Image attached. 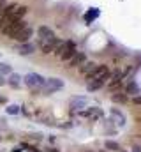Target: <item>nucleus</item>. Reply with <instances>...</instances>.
<instances>
[{
	"label": "nucleus",
	"instance_id": "cd10ccee",
	"mask_svg": "<svg viewBox=\"0 0 141 152\" xmlns=\"http://www.w3.org/2000/svg\"><path fill=\"white\" fill-rule=\"evenodd\" d=\"M86 152H92V151H86ZM99 152H106V151H99Z\"/></svg>",
	"mask_w": 141,
	"mask_h": 152
},
{
	"label": "nucleus",
	"instance_id": "5701e85b",
	"mask_svg": "<svg viewBox=\"0 0 141 152\" xmlns=\"http://www.w3.org/2000/svg\"><path fill=\"white\" fill-rule=\"evenodd\" d=\"M30 140H37V142H41V140H42V134H41V133H32V134H30Z\"/></svg>",
	"mask_w": 141,
	"mask_h": 152
},
{
	"label": "nucleus",
	"instance_id": "7ed1b4c3",
	"mask_svg": "<svg viewBox=\"0 0 141 152\" xmlns=\"http://www.w3.org/2000/svg\"><path fill=\"white\" fill-rule=\"evenodd\" d=\"M44 83H46V78L42 75H39V73H27V75L23 76V85L32 94H39L42 90Z\"/></svg>",
	"mask_w": 141,
	"mask_h": 152
},
{
	"label": "nucleus",
	"instance_id": "7c9ffc66",
	"mask_svg": "<svg viewBox=\"0 0 141 152\" xmlns=\"http://www.w3.org/2000/svg\"><path fill=\"white\" fill-rule=\"evenodd\" d=\"M0 142H2V136H0Z\"/></svg>",
	"mask_w": 141,
	"mask_h": 152
},
{
	"label": "nucleus",
	"instance_id": "20e7f679",
	"mask_svg": "<svg viewBox=\"0 0 141 152\" xmlns=\"http://www.w3.org/2000/svg\"><path fill=\"white\" fill-rule=\"evenodd\" d=\"M124 83H125L124 73H122L120 69H115V71H111V76H109V80H108V83H106V88H108L109 94H113V92H116V90H122V88H124Z\"/></svg>",
	"mask_w": 141,
	"mask_h": 152
},
{
	"label": "nucleus",
	"instance_id": "6e6552de",
	"mask_svg": "<svg viewBox=\"0 0 141 152\" xmlns=\"http://www.w3.org/2000/svg\"><path fill=\"white\" fill-rule=\"evenodd\" d=\"M78 117H81V118H86V120H99V118H102V110L101 108H97V106H90V108H83V110H79V112H76Z\"/></svg>",
	"mask_w": 141,
	"mask_h": 152
},
{
	"label": "nucleus",
	"instance_id": "1a4fd4ad",
	"mask_svg": "<svg viewBox=\"0 0 141 152\" xmlns=\"http://www.w3.org/2000/svg\"><path fill=\"white\" fill-rule=\"evenodd\" d=\"M34 36H35V28L28 23L27 27H23V28L12 37V41H16V42H27V41H30V39L34 37Z\"/></svg>",
	"mask_w": 141,
	"mask_h": 152
},
{
	"label": "nucleus",
	"instance_id": "423d86ee",
	"mask_svg": "<svg viewBox=\"0 0 141 152\" xmlns=\"http://www.w3.org/2000/svg\"><path fill=\"white\" fill-rule=\"evenodd\" d=\"M62 88H64V80H60V78H46V83H44L41 92L44 96H49V94H53L57 90H62Z\"/></svg>",
	"mask_w": 141,
	"mask_h": 152
},
{
	"label": "nucleus",
	"instance_id": "b1692460",
	"mask_svg": "<svg viewBox=\"0 0 141 152\" xmlns=\"http://www.w3.org/2000/svg\"><path fill=\"white\" fill-rule=\"evenodd\" d=\"M131 152H141V147L136 143V145H132V149H131Z\"/></svg>",
	"mask_w": 141,
	"mask_h": 152
},
{
	"label": "nucleus",
	"instance_id": "f8f14e48",
	"mask_svg": "<svg viewBox=\"0 0 141 152\" xmlns=\"http://www.w3.org/2000/svg\"><path fill=\"white\" fill-rule=\"evenodd\" d=\"M97 66H99L97 62H94V60H88V58H86V60H85V62L78 67V73H79L81 76H85V78H86V76L90 75V73H92Z\"/></svg>",
	"mask_w": 141,
	"mask_h": 152
},
{
	"label": "nucleus",
	"instance_id": "412c9836",
	"mask_svg": "<svg viewBox=\"0 0 141 152\" xmlns=\"http://www.w3.org/2000/svg\"><path fill=\"white\" fill-rule=\"evenodd\" d=\"M99 16V11L97 9H90L88 12H86V16H85V20H86V23H92L95 18Z\"/></svg>",
	"mask_w": 141,
	"mask_h": 152
},
{
	"label": "nucleus",
	"instance_id": "6ab92c4d",
	"mask_svg": "<svg viewBox=\"0 0 141 152\" xmlns=\"http://www.w3.org/2000/svg\"><path fill=\"white\" fill-rule=\"evenodd\" d=\"M11 73H12V66L7 64V62H2V60H0V75L2 76H9Z\"/></svg>",
	"mask_w": 141,
	"mask_h": 152
},
{
	"label": "nucleus",
	"instance_id": "f3484780",
	"mask_svg": "<svg viewBox=\"0 0 141 152\" xmlns=\"http://www.w3.org/2000/svg\"><path fill=\"white\" fill-rule=\"evenodd\" d=\"M111 117H113V122H116L118 127H122V126L125 124V117H124V113H122L120 110L113 108V110H111Z\"/></svg>",
	"mask_w": 141,
	"mask_h": 152
},
{
	"label": "nucleus",
	"instance_id": "ddd939ff",
	"mask_svg": "<svg viewBox=\"0 0 141 152\" xmlns=\"http://www.w3.org/2000/svg\"><path fill=\"white\" fill-rule=\"evenodd\" d=\"M53 36H57V34H55V30H53L51 27H48V25H39V27L35 28V37L37 39H46V37H53Z\"/></svg>",
	"mask_w": 141,
	"mask_h": 152
},
{
	"label": "nucleus",
	"instance_id": "2f4dec72",
	"mask_svg": "<svg viewBox=\"0 0 141 152\" xmlns=\"http://www.w3.org/2000/svg\"><path fill=\"white\" fill-rule=\"evenodd\" d=\"M140 138H141V136H140Z\"/></svg>",
	"mask_w": 141,
	"mask_h": 152
},
{
	"label": "nucleus",
	"instance_id": "0eeeda50",
	"mask_svg": "<svg viewBox=\"0 0 141 152\" xmlns=\"http://www.w3.org/2000/svg\"><path fill=\"white\" fill-rule=\"evenodd\" d=\"M14 51H16L18 55H21V57H30V55H34L35 51H37V46H35V42H32V41H27V42H16Z\"/></svg>",
	"mask_w": 141,
	"mask_h": 152
},
{
	"label": "nucleus",
	"instance_id": "aec40b11",
	"mask_svg": "<svg viewBox=\"0 0 141 152\" xmlns=\"http://www.w3.org/2000/svg\"><path fill=\"white\" fill-rule=\"evenodd\" d=\"M21 112V106L20 104H7L5 106V113L7 115H18Z\"/></svg>",
	"mask_w": 141,
	"mask_h": 152
},
{
	"label": "nucleus",
	"instance_id": "dca6fc26",
	"mask_svg": "<svg viewBox=\"0 0 141 152\" xmlns=\"http://www.w3.org/2000/svg\"><path fill=\"white\" fill-rule=\"evenodd\" d=\"M109 96H111V101L116 103V104H125V103L129 101V96H127L124 90H116V92H113V94H109Z\"/></svg>",
	"mask_w": 141,
	"mask_h": 152
},
{
	"label": "nucleus",
	"instance_id": "bb28decb",
	"mask_svg": "<svg viewBox=\"0 0 141 152\" xmlns=\"http://www.w3.org/2000/svg\"><path fill=\"white\" fill-rule=\"evenodd\" d=\"M12 152H23V149H14Z\"/></svg>",
	"mask_w": 141,
	"mask_h": 152
},
{
	"label": "nucleus",
	"instance_id": "4468645a",
	"mask_svg": "<svg viewBox=\"0 0 141 152\" xmlns=\"http://www.w3.org/2000/svg\"><path fill=\"white\" fill-rule=\"evenodd\" d=\"M7 80H5V85H9L11 88H20L21 87V83H23V76L18 75V73H11L9 76H5Z\"/></svg>",
	"mask_w": 141,
	"mask_h": 152
},
{
	"label": "nucleus",
	"instance_id": "f03ea898",
	"mask_svg": "<svg viewBox=\"0 0 141 152\" xmlns=\"http://www.w3.org/2000/svg\"><path fill=\"white\" fill-rule=\"evenodd\" d=\"M76 51H78V46H76V42H74L72 39H58V42H57V46H55V50H53V55H55L60 62L65 64Z\"/></svg>",
	"mask_w": 141,
	"mask_h": 152
},
{
	"label": "nucleus",
	"instance_id": "9b49d317",
	"mask_svg": "<svg viewBox=\"0 0 141 152\" xmlns=\"http://www.w3.org/2000/svg\"><path fill=\"white\" fill-rule=\"evenodd\" d=\"M69 108L72 112H79L83 108H86V97L85 96H74L69 99Z\"/></svg>",
	"mask_w": 141,
	"mask_h": 152
},
{
	"label": "nucleus",
	"instance_id": "393cba45",
	"mask_svg": "<svg viewBox=\"0 0 141 152\" xmlns=\"http://www.w3.org/2000/svg\"><path fill=\"white\" fill-rule=\"evenodd\" d=\"M0 87H5V76L0 75Z\"/></svg>",
	"mask_w": 141,
	"mask_h": 152
},
{
	"label": "nucleus",
	"instance_id": "c85d7f7f",
	"mask_svg": "<svg viewBox=\"0 0 141 152\" xmlns=\"http://www.w3.org/2000/svg\"><path fill=\"white\" fill-rule=\"evenodd\" d=\"M138 145H140V147H141V138H140V143H138Z\"/></svg>",
	"mask_w": 141,
	"mask_h": 152
},
{
	"label": "nucleus",
	"instance_id": "a211bd4d",
	"mask_svg": "<svg viewBox=\"0 0 141 152\" xmlns=\"http://www.w3.org/2000/svg\"><path fill=\"white\" fill-rule=\"evenodd\" d=\"M104 149H106V152H120L122 151V145L118 142H115V140H106Z\"/></svg>",
	"mask_w": 141,
	"mask_h": 152
},
{
	"label": "nucleus",
	"instance_id": "9d476101",
	"mask_svg": "<svg viewBox=\"0 0 141 152\" xmlns=\"http://www.w3.org/2000/svg\"><path fill=\"white\" fill-rule=\"evenodd\" d=\"M85 60H86V53H85V51H76L69 60L65 62V67H67V69H78Z\"/></svg>",
	"mask_w": 141,
	"mask_h": 152
},
{
	"label": "nucleus",
	"instance_id": "f257e3e1",
	"mask_svg": "<svg viewBox=\"0 0 141 152\" xmlns=\"http://www.w3.org/2000/svg\"><path fill=\"white\" fill-rule=\"evenodd\" d=\"M111 76V69L108 67V64H99L90 75L85 78V87L88 92H97L101 88H104L108 80Z\"/></svg>",
	"mask_w": 141,
	"mask_h": 152
},
{
	"label": "nucleus",
	"instance_id": "a878e982",
	"mask_svg": "<svg viewBox=\"0 0 141 152\" xmlns=\"http://www.w3.org/2000/svg\"><path fill=\"white\" fill-rule=\"evenodd\" d=\"M46 152H60V151H58V149H48Z\"/></svg>",
	"mask_w": 141,
	"mask_h": 152
},
{
	"label": "nucleus",
	"instance_id": "c756f323",
	"mask_svg": "<svg viewBox=\"0 0 141 152\" xmlns=\"http://www.w3.org/2000/svg\"><path fill=\"white\" fill-rule=\"evenodd\" d=\"M120 152H127V151H124V149H122V151H120Z\"/></svg>",
	"mask_w": 141,
	"mask_h": 152
},
{
	"label": "nucleus",
	"instance_id": "39448f33",
	"mask_svg": "<svg viewBox=\"0 0 141 152\" xmlns=\"http://www.w3.org/2000/svg\"><path fill=\"white\" fill-rule=\"evenodd\" d=\"M58 39L60 37H57V36L46 37V39H37V41H35V46H37V50H39L42 55H53V50H55Z\"/></svg>",
	"mask_w": 141,
	"mask_h": 152
},
{
	"label": "nucleus",
	"instance_id": "4be33fe9",
	"mask_svg": "<svg viewBox=\"0 0 141 152\" xmlns=\"http://www.w3.org/2000/svg\"><path fill=\"white\" fill-rule=\"evenodd\" d=\"M132 103H134L136 106H141V94H136V96L132 97Z\"/></svg>",
	"mask_w": 141,
	"mask_h": 152
},
{
	"label": "nucleus",
	"instance_id": "2eb2a0df",
	"mask_svg": "<svg viewBox=\"0 0 141 152\" xmlns=\"http://www.w3.org/2000/svg\"><path fill=\"white\" fill-rule=\"evenodd\" d=\"M127 96H136V94H140V88H138V85H136V81L134 80H125V83H124V88H122Z\"/></svg>",
	"mask_w": 141,
	"mask_h": 152
}]
</instances>
